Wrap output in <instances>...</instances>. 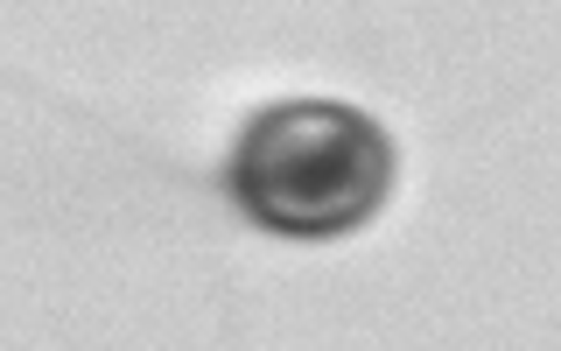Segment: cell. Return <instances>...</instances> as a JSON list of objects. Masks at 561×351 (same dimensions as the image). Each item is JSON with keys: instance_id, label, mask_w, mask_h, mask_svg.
I'll list each match as a JSON object with an SVG mask.
<instances>
[{"instance_id": "6da1fadb", "label": "cell", "mask_w": 561, "mask_h": 351, "mask_svg": "<svg viewBox=\"0 0 561 351\" xmlns=\"http://www.w3.org/2000/svg\"><path fill=\"white\" fill-rule=\"evenodd\" d=\"M225 190L274 239H344L393 190V140L337 99H280L245 120Z\"/></svg>"}]
</instances>
